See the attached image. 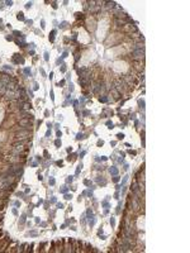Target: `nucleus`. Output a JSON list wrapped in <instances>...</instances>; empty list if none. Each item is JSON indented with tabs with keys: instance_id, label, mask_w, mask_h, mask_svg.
Segmentation results:
<instances>
[{
	"instance_id": "obj_1",
	"label": "nucleus",
	"mask_w": 190,
	"mask_h": 253,
	"mask_svg": "<svg viewBox=\"0 0 190 253\" xmlns=\"http://www.w3.org/2000/svg\"><path fill=\"white\" fill-rule=\"evenodd\" d=\"M29 135H31V132H29V130L22 129V132H19V133L15 134V141L17 142H25Z\"/></svg>"
},
{
	"instance_id": "obj_2",
	"label": "nucleus",
	"mask_w": 190,
	"mask_h": 253,
	"mask_svg": "<svg viewBox=\"0 0 190 253\" xmlns=\"http://www.w3.org/2000/svg\"><path fill=\"white\" fill-rule=\"evenodd\" d=\"M132 58L134 61H143V58H145V49H136L133 52Z\"/></svg>"
},
{
	"instance_id": "obj_3",
	"label": "nucleus",
	"mask_w": 190,
	"mask_h": 253,
	"mask_svg": "<svg viewBox=\"0 0 190 253\" xmlns=\"http://www.w3.org/2000/svg\"><path fill=\"white\" fill-rule=\"evenodd\" d=\"M19 126H20V130L23 129V127H28L31 126V120L29 119H22V120L19 122Z\"/></svg>"
},
{
	"instance_id": "obj_4",
	"label": "nucleus",
	"mask_w": 190,
	"mask_h": 253,
	"mask_svg": "<svg viewBox=\"0 0 190 253\" xmlns=\"http://www.w3.org/2000/svg\"><path fill=\"white\" fill-rule=\"evenodd\" d=\"M134 65H136L137 70H143V62L142 61H134Z\"/></svg>"
}]
</instances>
